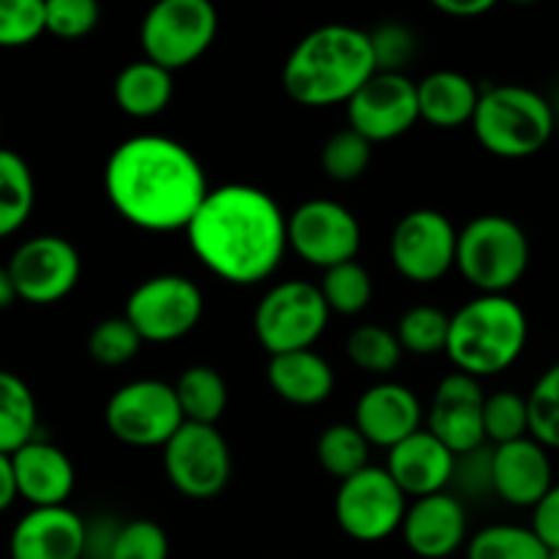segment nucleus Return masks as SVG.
Segmentation results:
<instances>
[{
  "label": "nucleus",
  "mask_w": 559,
  "mask_h": 559,
  "mask_svg": "<svg viewBox=\"0 0 559 559\" xmlns=\"http://www.w3.org/2000/svg\"><path fill=\"white\" fill-rule=\"evenodd\" d=\"M9 273L20 300L49 306L69 298L82 276V260L74 243L60 235H36L16 246L9 260Z\"/></svg>",
  "instance_id": "obj_15"
},
{
  "label": "nucleus",
  "mask_w": 559,
  "mask_h": 559,
  "mask_svg": "<svg viewBox=\"0 0 559 559\" xmlns=\"http://www.w3.org/2000/svg\"><path fill=\"white\" fill-rule=\"evenodd\" d=\"M205 311V295L180 273H158L145 278L126 298L123 317L136 328L142 342H180L197 331Z\"/></svg>",
  "instance_id": "obj_10"
},
{
  "label": "nucleus",
  "mask_w": 559,
  "mask_h": 559,
  "mask_svg": "<svg viewBox=\"0 0 559 559\" xmlns=\"http://www.w3.org/2000/svg\"><path fill=\"white\" fill-rule=\"evenodd\" d=\"M431 5L453 20H475V16L489 14L495 9V0H435Z\"/></svg>",
  "instance_id": "obj_44"
},
{
  "label": "nucleus",
  "mask_w": 559,
  "mask_h": 559,
  "mask_svg": "<svg viewBox=\"0 0 559 559\" xmlns=\"http://www.w3.org/2000/svg\"><path fill=\"white\" fill-rule=\"evenodd\" d=\"M377 74L369 31L322 25L306 33L282 66V85L304 107L347 104Z\"/></svg>",
  "instance_id": "obj_3"
},
{
  "label": "nucleus",
  "mask_w": 559,
  "mask_h": 559,
  "mask_svg": "<svg viewBox=\"0 0 559 559\" xmlns=\"http://www.w3.org/2000/svg\"><path fill=\"white\" fill-rule=\"evenodd\" d=\"M175 96L173 71L162 69L153 60L142 58L120 69L115 80V104L123 115L147 120L162 115Z\"/></svg>",
  "instance_id": "obj_26"
},
{
  "label": "nucleus",
  "mask_w": 559,
  "mask_h": 559,
  "mask_svg": "<svg viewBox=\"0 0 559 559\" xmlns=\"http://www.w3.org/2000/svg\"><path fill=\"white\" fill-rule=\"evenodd\" d=\"M38 404L25 380L0 369V453L14 456L36 440Z\"/></svg>",
  "instance_id": "obj_28"
},
{
  "label": "nucleus",
  "mask_w": 559,
  "mask_h": 559,
  "mask_svg": "<svg viewBox=\"0 0 559 559\" xmlns=\"http://www.w3.org/2000/svg\"><path fill=\"white\" fill-rule=\"evenodd\" d=\"M16 500H20V491H16L14 464H11V456L0 453V513L9 511Z\"/></svg>",
  "instance_id": "obj_45"
},
{
  "label": "nucleus",
  "mask_w": 559,
  "mask_h": 559,
  "mask_svg": "<svg viewBox=\"0 0 559 559\" xmlns=\"http://www.w3.org/2000/svg\"><path fill=\"white\" fill-rule=\"evenodd\" d=\"M142 336L136 333V328L120 317H107V320L96 322L87 336V355L96 360L98 366H126L129 360H134L142 349Z\"/></svg>",
  "instance_id": "obj_37"
},
{
  "label": "nucleus",
  "mask_w": 559,
  "mask_h": 559,
  "mask_svg": "<svg viewBox=\"0 0 559 559\" xmlns=\"http://www.w3.org/2000/svg\"><path fill=\"white\" fill-rule=\"evenodd\" d=\"M371 153H374V145L347 126V129L328 136L325 145H322V173L336 183H353L369 169Z\"/></svg>",
  "instance_id": "obj_36"
},
{
  "label": "nucleus",
  "mask_w": 559,
  "mask_h": 559,
  "mask_svg": "<svg viewBox=\"0 0 559 559\" xmlns=\"http://www.w3.org/2000/svg\"><path fill=\"white\" fill-rule=\"evenodd\" d=\"M186 238L213 276L251 287L267 282L287 254V213L257 186L224 183L205 197Z\"/></svg>",
  "instance_id": "obj_2"
},
{
  "label": "nucleus",
  "mask_w": 559,
  "mask_h": 559,
  "mask_svg": "<svg viewBox=\"0 0 559 559\" xmlns=\"http://www.w3.org/2000/svg\"><path fill=\"white\" fill-rule=\"evenodd\" d=\"M85 559H91V557H85Z\"/></svg>",
  "instance_id": "obj_49"
},
{
  "label": "nucleus",
  "mask_w": 559,
  "mask_h": 559,
  "mask_svg": "<svg viewBox=\"0 0 559 559\" xmlns=\"http://www.w3.org/2000/svg\"><path fill=\"white\" fill-rule=\"evenodd\" d=\"M473 134L491 156L530 158L544 151L555 136L557 115L551 98L527 85L480 87L473 115Z\"/></svg>",
  "instance_id": "obj_5"
},
{
  "label": "nucleus",
  "mask_w": 559,
  "mask_h": 559,
  "mask_svg": "<svg viewBox=\"0 0 559 559\" xmlns=\"http://www.w3.org/2000/svg\"><path fill=\"white\" fill-rule=\"evenodd\" d=\"M467 524L464 502L448 491H440L409 502L402 538L415 557L448 559L467 546Z\"/></svg>",
  "instance_id": "obj_19"
},
{
  "label": "nucleus",
  "mask_w": 559,
  "mask_h": 559,
  "mask_svg": "<svg viewBox=\"0 0 559 559\" xmlns=\"http://www.w3.org/2000/svg\"><path fill=\"white\" fill-rule=\"evenodd\" d=\"M478 98L480 87L469 76L451 69L431 71L418 82L420 120L437 126V129H456V126L473 123Z\"/></svg>",
  "instance_id": "obj_25"
},
{
  "label": "nucleus",
  "mask_w": 559,
  "mask_h": 559,
  "mask_svg": "<svg viewBox=\"0 0 559 559\" xmlns=\"http://www.w3.org/2000/svg\"><path fill=\"white\" fill-rule=\"evenodd\" d=\"M104 191L126 224L145 233H180L211 194L200 158L169 136H131L104 167Z\"/></svg>",
  "instance_id": "obj_1"
},
{
  "label": "nucleus",
  "mask_w": 559,
  "mask_h": 559,
  "mask_svg": "<svg viewBox=\"0 0 559 559\" xmlns=\"http://www.w3.org/2000/svg\"><path fill=\"white\" fill-rule=\"evenodd\" d=\"M409 497L399 489L385 467L369 464L353 478L342 480L333 500L338 530L358 544H380L402 533Z\"/></svg>",
  "instance_id": "obj_9"
},
{
  "label": "nucleus",
  "mask_w": 559,
  "mask_h": 559,
  "mask_svg": "<svg viewBox=\"0 0 559 559\" xmlns=\"http://www.w3.org/2000/svg\"><path fill=\"white\" fill-rule=\"evenodd\" d=\"M527 404L530 437L546 451H559V360L535 380Z\"/></svg>",
  "instance_id": "obj_38"
},
{
  "label": "nucleus",
  "mask_w": 559,
  "mask_h": 559,
  "mask_svg": "<svg viewBox=\"0 0 559 559\" xmlns=\"http://www.w3.org/2000/svg\"><path fill=\"white\" fill-rule=\"evenodd\" d=\"M16 491L31 508L66 506L76 484L74 464L69 453L47 440H33L11 456Z\"/></svg>",
  "instance_id": "obj_23"
},
{
  "label": "nucleus",
  "mask_w": 559,
  "mask_h": 559,
  "mask_svg": "<svg viewBox=\"0 0 559 559\" xmlns=\"http://www.w3.org/2000/svg\"><path fill=\"white\" fill-rule=\"evenodd\" d=\"M360 224L347 205L333 200H306L287 216L289 249L311 267H336L358 260Z\"/></svg>",
  "instance_id": "obj_14"
},
{
  "label": "nucleus",
  "mask_w": 559,
  "mask_h": 559,
  "mask_svg": "<svg viewBox=\"0 0 559 559\" xmlns=\"http://www.w3.org/2000/svg\"><path fill=\"white\" fill-rule=\"evenodd\" d=\"M20 300V295H16V287H14V278H11L9 267H0V311L11 309V306Z\"/></svg>",
  "instance_id": "obj_46"
},
{
  "label": "nucleus",
  "mask_w": 559,
  "mask_h": 559,
  "mask_svg": "<svg viewBox=\"0 0 559 559\" xmlns=\"http://www.w3.org/2000/svg\"><path fill=\"white\" fill-rule=\"evenodd\" d=\"M320 293L331 314L358 317L369 309L371 298H374V278L358 260L342 262V265L322 271Z\"/></svg>",
  "instance_id": "obj_31"
},
{
  "label": "nucleus",
  "mask_w": 559,
  "mask_h": 559,
  "mask_svg": "<svg viewBox=\"0 0 559 559\" xmlns=\"http://www.w3.org/2000/svg\"><path fill=\"white\" fill-rule=\"evenodd\" d=\"M369 440L355 424H333L317 437V462L338 484L369 467Z\"/></svg>",
  "instance_id": "obj_30"
},
{
  "label": "nucleus",
  "mask_w": 559,
  "mask_h": 559,
  "mask_svg": "<svg viewBox=\"0 0 559 559\" xmlns=\"http://www.w3.org/2000/svg\"><path fill=\"white\" fill-rule=\"evenodd\" d=\"M424 415L413 388L402 382H377L360 393L353 424L369 440V445L391 451L424 429Z\"/></svg>",
  "instance_id": "obj_21"
},
{
  "label": "nucleus",
  "mask_w": 559,
  "mask_h": 559,
  "mask_svg": "<svg viewBox=\"0 0 559 559\" xmlns=\"http://www.w3.org/2000/svg\"><path fill=\"white\" fill-rule=\"evenodd\" d=\"M267 385L293 407H317L333 396L336 371L317 349L273 355L267 360Z\"/></svg>",
  "instance_id": "obj_24"
},
{
  "label": "nucleus",
  "mask_w": 559,
  "mask_h": 559,
  "mask_svg": "<svg viewBox=\"0 0 559 559\" xmlns=\"http://www.w3.org/2000/svg\"><path fill=\"white\" fill-rule=\"evenodd\" d=\"M533 249L522 224L502 213H484L459 229L456 271L478 295H511L527 276Z\"/></svg>",
  "instance_id": "obj_6"
},
{
  "label": "nucleus",
  "mask_w": 559,
  "mask_h": 559,
  "mask_svg": "<svg viewBox=\"0 0 559 559\" xmlns=\"http://www.w3.org/2000/svg\"><path fill=\"white\" fill-rule=\"evenodd\" d=\"M484 431L486 442H491L495 448L530 437L527 396H522L516 391L486 393Z\"/></svg>",
  "instance_id": "obj_35"
},
{
  "label": "nucleus",
  "mask_w": 559,
  "mask_h": 559,
  "mask_svg": "<svg viewBox=\"0 0 559 559\" xmlns=\"http://www.w3.org/2000/svg\"><path fill=\"white\" fill-rule=\"evenodd\" d=\"M538 535L519 524H489L467 540V559H549Z\"/></svg>",
  "instance_id": "obj_32"
},
{
  "label": "nucleus",
  "mask_w": 559,
  "mask_h": 559,
  "mask_svg": "<svg viewBox=\"0 0 559 559\" xmlns=\"http://www.w3.org/2000/svg\"><path fill=\"white\" fill-rule=\"evenodd\" d=\"M484 407L486 393L480 380L453 371L437 385L431 407L426 413V429L456 459L469 456L480 451L486 442Z\"/></svg>",
  "instance_id": "obj_17"
},
{
  "label": "nucleus",
  "mask_w": 559,
  "mask_h": 559,
  "mask_svg": "<svg viewBox=\"0 0 559 559\" xmlns=\"http://www.w3.org/2000/svg\"><path fill=\"white\" fill-rule=\"evenodd\" d=\"M218 36V11L207 0H158L140 25L147 60L167 71L197 63Z\"/></svg>",
  "instance_id": "obj_8"
},
{
  "label": "nucleus",
  "mask_w": 559,
  "mask_h": 559,
  "mask_svg": "<svg viewBox=\"0 0 559 559\" xmlns=\"http://www.w3.org/2000/svg\"><path fill=\"white\" fill-rule=\"evenodd\" d=\"M162 464L169 486L189 500H213L233 478V451L218 426H180L162 448Z\"/></svg>",
  "instance_id": "obj_12"
},
{
  "label": "nucleus",
  "mask_w": 559,
  "mask_h": 559,
  "mask_svg": "<svg viewBox=\"0 0 559 559\" xmlns=\"http://www.w3.org/2000/svg\"><path fill=\"white\" fill-rule=\"evenodd\" d=\"M459 229L445 213L418 207L399 218L391 235V262L413 284H435L456 267Z\"/></svg>",
  "instance_id": "obj_13"
},
{
  "label": "nucleus",
  "mask_w": 559,
  "mask_h": 559,
  "mask_svg": "<svg viewBox=\"0 0 559 559\" xmlns=\"http://www.w3.org/2000/svg\"><path fill=\"white\" fill-rule=\"evenodd\" d=\"M371 52H374L377 71H391V74H404L409 60L415 58V33L402 22H385L369 33Z\"/></svg>",
  "instance_id": "obj_42"
},
{
  "label": "nucleus",
  "mask_w": 559,
  "mask_h": 559,
  "mask_svg": "<svg viewBox=\"0 0 559 559\" xmlns=\"http://www.w3.org/2000/svg\"><path fill=\"white\" fill-rule=\"evenodd\" d=\"M36 205V180L20 153L0 147V240L25 227Z\"/></svg>",
  "instance_id": "obj_29"
},
{
  "label": "nucleus",
  "mask_w": 559,
  "mask_h": 559,
  "mask_svg": "<svg viewBox=\"0 0 559 559\" xmlns=\"http://www.w3.org/2000/svg\"><path fill=\"white\" fill-rule=\"evenodd\" d=\"M47 33L58 38H82L96 31L102 9L96 0H44Z\"/></svg>",
  "instance_id": "obj_41"
},
{
  "label": "nucleus",
  "mask_w": 559,
  "mask_h": 559,
  "mask_svg": "<svg viewBox=\"0 0 559 559\" xmlns=\"http://www.w3.org/2000/svg\"><path fill=\"white\" fill-rule=\"evenodd\" d=\"M331 322V309L320 293V284L289 282L273 284L254 309V336L267 355L314 349Z\"/></svg>",
  "instance_id": "obj_7"
},
{
  "label": "nucleus",
  "mask_w": 559,
  "mask_h": 559,
  "mask_svg": "<svg viewBox=\"0 0 559 559\" xmlns=\"http://www.w3.org/2000/svg\"><path fill=\"white\" fill-rule=\"evenodd\" d=\"M109 435L129 448H164L186 424L175 385L134 380L120 385L104 407Z\"/></svg>",
  "instance_id": "obj_11"
},
{
  "label": "nucleus",
  "mask_w": 559,
  "mask_h": 559,
  "mask_svg": "<svg viewBox=\"0 0 559 559\" xmlns=\"http://www.w3.org/2000/svg\"><path fill=\"white\" fill-rule=\"evenodd\" d=\"M41 33H47L44 0H0V47H27Z\"/></svg>",
  "instance_id": "obj_40"
},
{
  "label": "nucleus",
  "mask_w": 559,
  "mask_h": 559,
  "mask_svg": "<svg viewBox=\"0 0 559 559\" xmlns=\"http://www.w3.org/2000/svg\"><path fill=\"white\" fill-rule=\"evenodd\" d=\"M549 559H559V551H551V557Z\"/></svg>",
  "instance_id": "obj_48"
},
{
  "label": "nucleus",
  "mask_w": 559,
  "mask_h": 559,
  "mask_svg": "<svg viewBox=\"0 0 559 559\" xmlns=\"http://www.w3.org/2000/svg\"><path fill=\"white\" fill-rule=\"evenodd\" d=\"M551 107H555L557 123H559V85H557V91H555V98H551Z\"/></svg>",
  "instance_id": "obj_47"
},
{
  "label": "nucleus",
  "mask_w": 559,
  "mask_h": 559,
  "mask_svg": "<svg viewBox=\"0 0 559 559\" xmlns=\"http://www.w3.org/2000/svg\"><path fill=\"white\" fill-rule=\"evenodd\" d=\"M530 320L511 295H475L451 314L445 355L456 371L484 380L511 369L527 349Z\"/></svg>",
  "instance_id": "obj_4"
},
{
  "label": "nucleus",
  "mask_w": 559,
  "mask_h": 559,
  "mask_svg": "<svg viewBox=\"0 0 559 559\" xmlns=\"http://www.w3.org/2000/svg\"><path fill=\"white\" fill-rule=\"evenodd\" d=\"M530 530L540 538L549 551H559V484L551 486L549 495L533 508Z\"/></svg>",
  "instance_id": "obj_43"
},
{
  "label": "nucleus",
  "mask_w": 559,
  "mask_h": 559,
  "mask_svg": "<svg viewBox=\"0 0 559 559\" xmlns=\"http://www.w3.org/2000/svg\"><path fill=\"white\" fill-rule=\"evenodd\" d=\"M555 486L549 451L533 437L491 448V491L511 508L533 511Z\"/></svg>",
  "instance_id": "obj_18"
},
{
  "label": "nucleus",
  "mask_w": 559,
  "mask_h": 559,
  "mask_svg": "<svg viewBox=\"0 0 559 559\" xmlns=\"http://www.w3.org/2000/svg\"><path fill=\"white\" fill-rule=\"evenodd\" d=\"M420 120L418 82L407 74L377 71L347 102V123L371 145L391 142L413 131Z\"/></svg>",
  "instance_id": "obj_16"
},
{
  "label": "nucleus",
  "mask_w": 559,
  "mask_h": 559,
  "mask_svg": "<svg viewBox=\"0 0 559 559\" xmlns=\"http://www.w3.org/2000/svg\"><path fill=\"white\" fill-rule=\"evenodd\" d=\"M448 333H451V317L429 304L407 309L396 325V336L402 349L404 353L418 355V358H431V355L445 353Z\"/></svg>",
  "instance_id": "obj_33"
},
{
  "label": "nucleus",
  "mask_w": 559,
  "mask_h": 559,
  "mask_svg": "<svg viewBox=\"0 0 559 559\" xmlns=\"http://www.w3.org/2000/svg\"><path fill=\"white\" fill-rule=\"evenodd\" d=\"M175 393L186 424L216 426L229 404V388L222 371L205 364L189 366L175 382Z\"/></svg>",
  "instance_id": "obj_27"
},
{
  "label": "nucleus",
  "mask_w": 559,
  "mask_h": 559,
  "mask_svg": "<svg viewBox=\"0 0 559 559\" xmlns=\"http://www.w3.org/2000/svg\"><path fill=\"white\" fill-rule=\"evenodd\" d=\"M11 559H85L87 524L71 508H31L9 538Z\"/></svg>",
  "instance_id": "obj_20"
},
{
  "label": "nucleus",
  "mask_w": 559,
  "mask_h": 559,
  "mask_svg": "<svg viewBox=\"0 0 559 559\" xmlns=\"http://www.w3.org/2000/svg\"><path fill=\"white\" fill-rule=\"evenodd\" d=\"M456 464L459 459L429 429H420L388 451L385 469L409 500H420L445 491L456 478Z\"/></svg>",
  "instance_id": "obj_22"
},
{
  "label": "nucleus",
  "mask_w": 559,
  "mask_h": 559,
  "mask_svg": "<svg viewBox=\"0 0 559 559\" xmlns=\"http://www.w3.org/2000/svg\"><path fill=\"white\" fill-rule=\"evenodd\" d=\"M104 559H169L167 530L151 519L120 524Z\"/></svg>",
  "instance_id": "obj_39"
},
{
  "label": "nucleus",
  "mask_w": 559,
  "mask_h": 559,
  "mask_svg": "<svg viewBox=\"0 0 559 559\" xmlns=\"http://www.w3.org/2000/svg\"><path fill=\"white\" fill-rule=\"evenodd\" d=\"M347 358L366 374H391L402 364V344L396 331L382 325H358L347 336Z\"/></svg>",
  "instance_id": "obj_34"
}]
</instances>
